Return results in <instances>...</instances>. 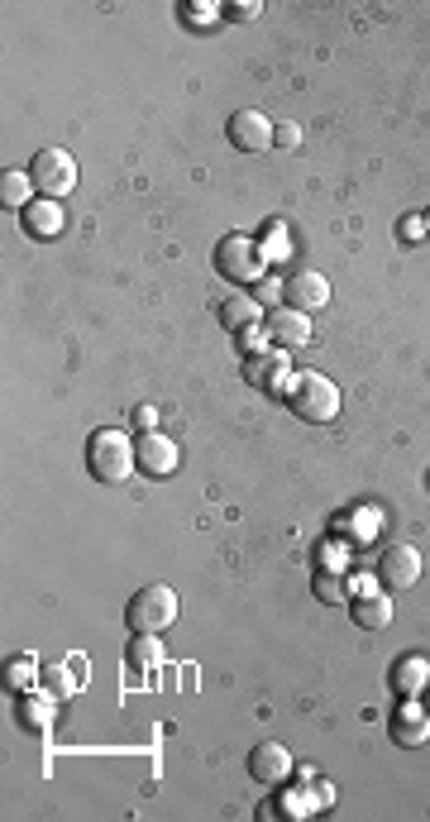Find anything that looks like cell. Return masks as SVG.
Here are the masks:
<instances>
[{"mask_svg": "<svg viewBox=\"0 0 430 822\" xmlns=\"http://www.w3.org/2000/svg\"><path fill=\"white\" fill-rule=\"evenodd\" d=\"M268 335H273V345H278V349L311 345V316H306V311H297V306H278V311L268 316Z\"/></svg>", "mask_w": 430, "mask_h": 822, "instance_id": "obj_12", "label": "cell"}, {"mask_svg": "<svg viewBox=\"0 0 430 822\" xmlns=\"http://www.w3.org/2000/svg\"><path fill=\"white\" fill-rule=\"evenodd\" d=\"M29 177H34V192L48 196V201H58L77 187V158L58 144H48V149L34 153V163H29Z\"/></svg>", "mask_w": 430, "mask_h": 822, "instance_id": "obj_5", "label": "cell"}, {"mask_svg": "<svg viewBox=\"0 0 430 822\" xmlns=\"http://www.w3.org/2000/svg\"><path fill=\"white\" fill-rule=\"evenodd\" d=\"M426 235V216H407L402 220V239H421Z\"/></svg>", "mask_w": 430, "mask_h": 822, "instance_id": "obj_33", "label": "cell"}, {"mask_svg": "<svg viewBox=\"0 0 430 822\" xmlns=\"http://www.w3.org/2000/svg\"><path fill=\"white\" fill-rule=\"evenodd\" d=\"M392 689L402 693V698H421L430 689V660L426 655H402L397 665H392Z\"/></svg>", "mask_w": 430, "mask_h": 822, "instance_id": "obj_15", "label": "cell"}, {"mask_svg": "<svg viewBox=\"0 0 430 822\" xmlns=\"http://www.w3.org/2000/svg\"><path fill=\"white\" fill-rule=\"evenodd\" d=\"M43 689L53 693V698H72V693L82 689V679L72 674V665H48L43 670Z\"/></svg>", "mask_w": 430, "mask_h": 822, "instance_id": "obj_20", "label": "cell"}, {"mask_svg": "<svg viewBox=\"0 0 430 822\" xmlns=\"http://www.w3.org/2000/svg\"><path fill=\"white\" fill-rule=\"evenodd\" d=\"M311 799L321 803V808H330V803H335V784H330V779H316V789H311Z\"/></svg>", "mask_w": 430, "mask_h": 822, "instance_id": "obj_31", "label": "cell"}, {"mask_svg": "<svg viewBox=\"0 0 430 822\" xmlns=\"http://www.w3.org/2000/svg\"><path fill=\"white\" fill-rule=\"evenodd\" d=\"M426 235H430V211H426Z\"/></svg>", "mask_w": 430, "mask_h": 822, "instance_id": "obj_34", "label": "cell"}, {"mask_svg": "<svg viewBox=\"0 0 430 822\" xmlns=\"http://www.w3.org/2000/svg\"><path fill=\"white\" fill-rule=\"evenodd\" d=\"M282 306H297V311H321V306H330V282L316 273V268H297L292 278H287V302Z\"/></svg>", "mask_w": 430, "mask_h": 822, "instance_id": "obj_11", "label": "cell"}, {"mask_svg": "<svg viewBox=\"0 0 430 822\" xmlns=\"http://www.w3.org/2000/svg\"><path fill=\"white\" fill-rule=\"evenodd\" d=\"M392 741H397V746H426L430 741V713L416 698H407V708L392 717Z\"/></svg>", "mask_w": 430, "mask_h": 822, "instance_id": "obj_14", "label": "cell"}, {"mask_svg": "<svg viewBox=\"0 0 430 822\" xmlns=\"http://www.w3.org/2000/svg\"><path fill=\"white\" fill-rule=\"evenodd\" d=\"M125 622L134 636H163L177 622V593L168 584H144L125 607Z\"/></svg>", "mask_w": 430, "mask_h": 822, "instance_id": "obj_3", "label": "cell"}, {"mask_svg": "<svg viewBox=\"0 0 430 822\" xmlns=\"http://www.w3.org/2000/svg\"><path fill=\"white\" fill-rule=\"evenodd\" d=\"M134 431L139 435L158 431V407H134Z\"/></svg>", "mask_w": 430, "mask_h": 822, "instance_id": "obj_29", "label": "cell"}, {"mask_svg": "<svg viewBox=\"0 0 430 822\" xmlns=\"http://www.w3.org/2000/svg\"><path fill=\"white\" fill-rule=\"evenodd\" d=\"M20 722H24V732H34V736H43L48 727H53V693L43 689V693H24L20 698Z\"/></svg>", "mask_w": 430, "mask_h": 822, "instance_id": "obj_17", "label": "cell"}, {"mask_svg": "<svg viewBox=\"0 0 430 822\" xmlns=\"http://www.w3.org/2000/svg\"><path fill=\"white\" fill-rule=\"evenodd\" d=\"M86 469L96 483H106V488H120L129 483V474L139 469V455H134V440L125 431H96L86 440Z\"/></svg>", "mask_w": 430, "mask_h": 822, "instance_id": "obj_1", "label": "cell"}, {"mask_svg": "<svg viewBox=\"0 0 430 822\" xmlns=\"http://www.w3.org/2000/svg\"><path fill=\"white\" fill-rule=\"evenodd\" d=\"M258 311H263V306H258L254 297H225V302H220V325L239 335V330L258 325Z\"/></svg>", "mask_w": 430, "mask_h": 822, "instance_id": "obj_18", "label": "cell"}, {"mask_svg": "<svg viewBox=\"0 0 430 822\" xmlns=\"http://www.w3.org/2000/svg\"><path fill=\"white\" fill-rule=\"evenodd\" d=\"M230 144L244 153L273 149V120H268L263 110H235V115H230Z\"/></svg>", "mask_w": 430, "mask_h": 822, "instance_id": "obj_8", "label": "cell"}, {"mask_svg": "<svg viewBox=\"0 0 430 822\" xmlns=\"http://www.w3.org/2000/svg\"><path fill=\"white\" fill-rule=\"evenodd\" d=\"M321 560H325V569H335V574H344V550H340V545H325V550H321Z\"/></svg>", "mask_w": 430, "mask_h": 822, "instance_id": "obj_32", "label": "cell"}, {"mask_svg": "<svg viewBox=\"0 0 430 822\" xmlns=\"http://www.w3.org/2000/svg\"><path fill=\"white\" fill-rule=\"evenodd\" d=\"M249 775H254L258 784H268V789H278L282 779L292 775V751H287L282 741L254 746V751H249Z\"/></svg>", "mask_w": 430, "mask_h": 822, "instance_id": "obj_10", "label": "cell"}, {"mask_svg": "<svg viewBox=\"0 0 430 822\" xmlns=\"http://www.w3.org/2000/svg\"><path fill=\"white\" fill-rule=\"evenodd\" d=\"M39 679L43 674H39V660H34V655H15V660H5V684H10V689L29 693Z\"/></svg>", "mask_w": 430, "mask_h": 822, "instance_id": "obj_19", "label": "cell"}, {"mask_svg": "<svg viewBox=\"0 0 430 822\" xmlns=\"http://www.w3.org/2000/svg\"><path fill=\"white\" fill-rule=\"evenodd\" d=\"M29 192H34V177L29 173H5L0 177V201H5V206H29Z\"/></svg>", "mask_w": 430, "mask_h": 822, "instance_id": "obj_22", "label": "cell"}, {"mask_svg": "<svg viewBox=\"0 0 430 822\" xmlns=\"http://www.w3.org/2000/svg\"><path fill=\"white\" fill-rule=\"evenodd\" d=\"M349 612H354V627L383 631L387 622H392V598H387V593H364V598L349 603Z\"/></svg>", "mask_w": 430, "mask_h": 822, "instance_id": "obj_16", "label": "cell"}, {"mask_svg": "<svg viewBox=\"0 0 430 822\" xmlns=\"http://www.w3.org/2000/svg\"><path fill=\"white\" fill-rule=\"evenodd\" d=\"M287 407L297 411L301 421H311V426H325V421H335L340 416V388L316 373V368H306L292 378V388H287Z\"/></svg>", "mask_w": 430, "mask_h": 822, "instance_id": "obj_2", "label": "cell"}, {"mask_svg": "<svg viewBox=\"0 0 430 822\" xmlns=\"http://www.w3.org/2000/svg\"><path fill=\"white\" fill-rule=\"evenodd\" d=\"M349 593H354V588H349L344 574H335V569H321V574H316V598H321V603H349Z\"/></svg>", "mask_w": 430, "mask_h": 822, "instance_id": "obj_21", "label": "cell"}, {"mask_svg": "<svg viewBox=\"0 0 430 822\" xmlns=\"http://www.w3.org/2000/svg\"><path fill=\"white\" fill-rule=\"evenodd\" d=\"M24 230H29L34 239H58L67 230L63 206H58V201H48V196L29 201V206H24Z\"/></svg>", "mask_w": 430, "mask_h": 822, "instance_id": "obj_13", "label": "cell"}, {"mask_svg": "<svg viewBox=\"0 0 430 822\" xmlns=\"http://www.w3.org/2000/svg\"><path fill=\"white\" fill-rule=\"evenodd\" d=\"M378 584L387 588V593H402V588L411 584H421V550L416 545H387L383 555H378Z\"/></svg>", "mask_w": 430, "mask_h": 822, "instance_id": "obj_6", "label": "cell"}, {"mask_svg": "<svg viewBox=\"0 0 430 822\" xmlns=\"http://www.w3.org/2000/svg\"><path fill=\"white\" fill-rule=\"evenodd\" d=\"M215 15H225V10H220V5H206V0H187V5H182V20L187 24H211Z\"/></svg>", "mask_w": 430, "mask_h": 822, "instance_id": "obj_27", "label": "cell"}, {"mask_svg": "<svg viewBox=\"0 0 430 822\" xmlns=\"http://www.w3.org/2000/svg\"><path fill=\"white\" fill-rule=\"evenodd\" d=\"M134 455H139V469H144L149 478H168V474H177V464H182L177 445H172L168 435H158V431L139 435V440H134Z\"/></svg>", "mask_w": 430, "mask_h": 822, "instance_id": "obj_9", "label": "cell"}, {"mask_svg": "<svg viewBox=\"0 0 430 822\" xmlns=\"http://www.w3.org/2000/svg\"><path fill=\"white\" fill-rule=\"evenodd\" d=\"M244 378H249L254 388L273 392V397H287V388H292V378H297V368L287 364V354H282V349L273 345V349H268V354H254V359L244 364Z\"/></svg>", "mask_w": 430, "mask_h": 822, "instance_id": "obj_7", "label": "cell"}, {"mask_svg": "<svg viewBox=\"0 0 430 822\" xmlns=\"http://www.w3.org/2000/svg\"><path fill=\"white\" fill-rule=\"evenodd\" d=\"M258 10H263L258 0H235V5H225V15H230V20H254Z\"/></svg>", "mask_w": 430, "mask_h": 822, "instance_id": "obj_30", "label": "cell"}, {"mask_svg": "<svg viewBox=\"0 0 430 822\" xmlns=\"http://www.w3.org/2000/svg\"><path fill=\"white\" fill-rule=\"evenodd\" d=\"M129 665H134L139 674L158 670V665H163V646H158V641H149V636H139V641H134V650H129Z\"/></svg>", "mask_w": 430, "mask_h": 822, "instance_id": "obj_23", "label": "cell"}, {"mask_svg": "<svg viewBox=\"0 0 430 822\" xmlns=\"http://www.w3.org/2000/svg\"><path fill=\"white\" fill-rule=\"evenodd\" d=\"M273 139H278V149H297V144H301V125H292V120H282L278 130H273Z\"/></svg>", "mask_w": 430, "mask_h": 822, "instance_id": "obj_28", "label": "cell"}, {"mask_svg": "<svg viewBox=\"0 0 430 822\" xmlns=\"http://www.w3.org/2000/svg\"><path fill=\"white\" fill-rule=\"evenodd\" d=\"M215 268H220V278L239 282V287H254V282L263 278L268 259H263L258 239H249V235H225L220 244H215Z\"/></svg>", "mask_w": 430, "mask_h": 822, "instance_id": "obj_4", "label": "cell"}, {"mask_svg": "<svg viewBox=\"0 0 430 822\" xmlns=\"http://www.w3.org/2000/svg\"><path fill=\"white\" fill-rule=\"evenodd\" d=\"M258 249H263V259H268V263H273V259H287V225H282V220H273Z\"/></svg>", "mask_w": 430, "mask_h": 822, "instance_id": "obj_25", "label": "cell"}, {"mask_svg": "<svg viewBox=\"0 0 430 822\" xmlns=\"http://www.w3.org/2000/svg\"><path fill=\"white\" fill-rule=\"evenodd\" d=\"M278 297H287V282H278V278H268V273H263V278L254 282V302L278 311Z\"/></svg>", "mask_w": 430, "mask_h": 822, "instance_id": "obj_26", "label": "cell"}, {"mask_svg": "<svg viewBox=\"0 0 430 822\" xmlns=\"http://www.w3.org/2000/svg\"><path fill=\"white\" fill-rule=\"evenodd\" d=\"M239 349L254 359V354H268L273 349V335H268V325H249V330H239Z\"/></svg>", "mask_w": 430, "mask_h": 822, "instance_id": "obj_24", "label": "cell"}]
</instances>
